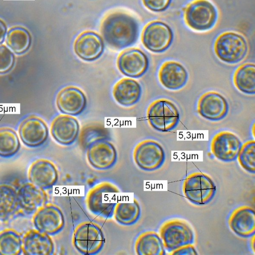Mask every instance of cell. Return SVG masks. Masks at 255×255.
Returning a JSON list of instances; mask_svg holds the SVG:
<instances>
[{"label": "cell", "mask_w": 255, "mask_h": 255, "mask_svg": "<svg viewBox=\"0 0 255 255\" xmlns=\"http://www.w3.org/2000/svg\"><path fill=\"white\" fill-rule=\"evenodd\" d=\"M102 33L111 47L123 49L134 44L138 35L136 21L129 15L115 12L109 15L102 25Z\"/></svg>", "instance_id": "cell-1"}, {"label": "cell", "mask_w": 255, "mask_h": 255, "mask_svg": "<svg viewBox=\"0 0 255 255\" xmlns=\"http://www.w3.org/2000/svg\"><path fill=\"white\" fill-rule=\"evenodd\" d=\"M118 192L119 190L113 184L101 182L89 191L86 199L87 207L95 215L105 219L111 218L117 203L114 197Z\"/></svg>", "instance_id": "cell-2"}, {"label": "cell", "mask_w": 255, "mask_h": 255, "mask_svg": "<svg viewBox=\"0 0 255 255\" xmlns=\"http://www.w3.org/2000/svg\"><path fill=\"white\" fill-rule=\"evenodd\" d=\"M147 119L150 126L160 132L174 129L180 121L178 108L172 101L166 99L154 101L148 107Z\"/></svg>", "instance_id": "cell-3"}, {"label": "cell", "mask_w": 255, "mask_h": 255, "mask_svg": "<svg viewBox=\"0 0 255 255\" xmlns=\"http://www.w3.org/2000/svg\"><path fill=\"white\" fill-rule=\"evenodd\" d=\"M214 50L218 58L228 64H236L243 60L248 51L245 38L234 32H225L216 39Z\"/></svg>", "instance_id": "cell-4"}, {"label": "cell", "mask_w": 255, "mask_h": 255, "mask_svg": "<svg viewBox=\"0 0 255 255\" xmlns=\"http://www.w3.org/2000/svg\"><path fill=\"white\" fill-rule=\"evenodd\" d=\"M105 243L101 227L95 223L86 221L75 229L73 244L76 250L83 255H94L103 249Z\"/></svg>", "instance_id": "cell-5"}, {"label": "cell", "mask_w": 255, "mask_h": 255, "mask_svg": "<svg viewBox=\"0 0 255 255\" xmlns=\"http://www.w3.org/2000/svg\"><path fill=\"white\" fill-rule=\"evenodd\" d=\"M159 232L164 249L168 252L194 243L195 236L192 228L186 221L180 219L165 221L161 226Z\"/></svg>", "instance_id": "cell-6"}, {"label": "cell", "mask_w": 255, "mask_h": 255, "mask_svg": "<svg viewBox=\"0 0 255 255\" xmlns=\"http://www.w3.org/2000/svg\"><path fill=\"white\" fill-rule=\"evenodd\" d=\"M216 187L212 179L207 174L196 172L190 174L183 184L185 197L197 205H204L214 198Z\"/></svg>", "instance_id": "cell-7"}, {"label": "cell", "mask_w": 255, "mask_h": 255, "mask_svg": "<svg viewBox=\"0 0 255 255\" xmlns=\"http://www.w3.org/2000/svg\"><path fill=\"white\" fill-rule=\"evenodd\" d=\"M184 18L186 24L192 29L205 31L215 25L217 12L209 0H194L185 8Z\"/></svg>", "instance_id": "cell-8"}, {"label": "cell", "mask_w": 255, "mask_h": 255, "mask_svg": "<svg viewBox=\"0 0 255 255\" xmlns=\"http://www.w3.org/2000/svg\"><path fill=\"white\" fill-rule=\"evenodd\" d=\"M133 159L141 169L152 171L160 168L165 160V153L162 146L152 139L144 140L135 147Z\"/></svg>", "instance_id": "cell-9"}, {"label": "cell", "mask_w": 255, "mask_h": 255, "mask_svg": "<svg viewBox=\"0 0 255 255\" xmlns=\"http://www.w3.org/2000/svg\"><path fill=\"white\" fill-rule=\"evenodd\" d=\"M173 34L166 23L155 21L149 23L144 28L142 41L144 46L154 53H162L168 49L172 44Z\"/></svg>", "instance_id": "cell-10"}, {"label": "cell", "mask_w": 255, "mask_h": 255, "mask_svg": "<svg viewBox=\"0 0 255 255\" xmlns=\"http://www.w3.org/2000/svg\"><path fill=\"white\" fill-rule=\"evenodd\" d=\"M33 215V223L35 229L50 236L59 233L65 226L64 214L55 204L47 203Z\"/></svg>", "instance_id": "cell-11"}, {"label": "cell", "mask_w": 255, "mask_h": 255, "mask_svg": "<svg viewBox=\"0 0 255 255\" xmlns=\"http://www.w3.org/2000/svg\"><path fill=\"white\" fill-rule=\"evenodd\" d=\"M86 149L87 160L95 169H108L112 167L117 160V152L114 145L105 138L91 142Z\"/></svg>", "instance_id": "cell-12"}, {"label": "cell", "mask_w": 255, "mask_h": 255, "mask_svg": "<svg viewBox=\"0 0 255 255\" xmlns=\"http://www.w3.org/2000/svg\"><path fill=\"white\" fill-rule=\"evenodd\" d=\"M197 112L203 118L213 122L224 119L228 115L229 107L226 99L220 93L209 91L199 98Z\"/></svg>", "instance_id": "cell-13"}, {"label": "cell", "mask_w": 255, "mask_h": 255, "mask_svg": "<svg viewBox=\"0 0 255 255\" xmlns=\"http://www.w3.org/2000/svg\"><path fill=\"white\" fill-rule=\"evenodd\" d=\"M242 143L238 136L228 131L216 133L211 142V150L219 160L232 162L237 159Z\"/></svg>", "instance_id": "cell-14"}, {"label": "cell", "mask_w": 255, "mask_h": 255, "mask_svg": "<svg viewBox=\"0 0 255 255\" xmlns=\"http://www.w3.org/2000/svg\"><path fill=\"white\" fill-rule=\"evenodd\" d=\"M17 197L21 215H33L48 202L45 190L29 182L24 183L17 189Z\"/></svg>", "instance_id": "cell-15"}, {"label": "cell", "mask_w": 255, "mask_h": 255, "mask_svg": "<svg viewBox=\"0 0 255 255\" xmlns=\"http://www.w3.org/2000/svg\"><path fill=\"white\" fill-rule=\"evenodd\" d=\"M117 67L124 75L137 78L143 75L149 67V60L141 50L131 48L123 52L117 59Z\"/></svg>", "instance_id": "cell-16"}, {"label": "cell", "mask_w": 255, "mask_h": 255, "mask_svg": "<svg viewBox=\"0 0 255 255\" xmlns=\"http://www.w3.org/2000/svg\"><path fill=\"white\" fill-rule=\"evenodd\" d=\"M19 134L27 146L36 147L43 144L48 136V129L44 121L35 116H31L20 124Z\"/></svg>", "instance_id": "cell-17"}, {"label": "cell", "mask_w": 255, "mask_h": 255, "mask_svg": "<svg viewBox=\"0 0 255 255\" xmlns=\"http://www.w3.org/2000/svg\"><path fill=\"white\" fill-rule=\"evenodd\" d=\"M158 77L160 83L164 88L171 91H177L182 89L187 83L188 73L180 63L168 60L160 66Z\"/></svg>", "instance_id": "cell-18"}, {"label": "cell", "mask_w": 255, "mask_h": 255, "mask_svg": "<svg viewBox=\"0 0 255 255\" xmlns=\"http://www.w3.org/2000/svg\"><path fill=\"white\" fill-rule=\"evenodd\" d=\"M58 110L70 116L80 114L85 109L87 99L84 93L78 88L68 86L58 94L56 100Z\"/></svg>", "instance_id": "cell-19"}, {"label": "cell", "mask_w": 255, "mask_h": 255, "mask_svg": "<svg viewBox=\"0 0 255 255\" xmlns=\"http://www.w3.org/2000/svg\"><path fill=\"white\" fill-rule=\"evenodd\" d=\"M28 175L31 183L44 190L51 188L58 179L56 166L51 161L45 159L34 161L29 168Z\"/></svg>", "instance_id": "cell-20"}, {"label": "cell", "mask_w": 255, "mask_h": 255, "mask_svg": "<svg viewBox=\"0 0 255 255\" xmlns=\"http://www.w3.org/2000/svg\"><path fill=\"white\" fill-rule=\"evenodd\" d=\"M231 230L242 238L253 237L255 233V214L254 209L248 206L234 209L228 219Z\"/></svg>", "instance_id": "cell-21"}, {"label": "cell", "mask_w": 255, "mask_h": 255, "mask_svg": "<svg viewBox=\"0 0 255 255\" xmlns=\"http://www.w3.org/2000/svg\"><path fill=\"white\" fill-rule=\"evenodd\" d=\"M79 131L78 120L71 116L60 115L56 117L51 125L50 132L53 138L59 143L69 145L77 138Z\"/></svg>", "instance_id": "cell-22"}, {"label": "cell", "mask_w": 255, "mask_h": 255, "mask_svg": "<svg viewBox=\"0 0 255 255\" xmlns=\"http://www.w3.org/2000/svg\"><path fill=\"white\" fill-rule=\"evenodd\" d=\"M22 252L25 255H52L54 243L50 235L36 229L27 231L22 239Z\"/></svg>", "instance_id": "cell-23"}, {"label": "cell", "mask_w": 255, "mask_h": 255, "mask_svg": "<svg viewBox=\"0 0 255 255\" xmlns=\"http://www.w3.org/2000/svg\"><path fill=\"white\" fill-rule=\"evenodd\" d=\"M104 45L102 38L97 33L88 31L81 34L74 44V51L81 59L92 61L100 57Z\"/></svg>", "instance_id": "cell-24"}, {"label": "cell", "mask_w": 255, "mask_h": 255, "mask_svg": "<svg viewBox=\"0 0 255 255\" xmlns=\"http://www.w3.org/2000/svg\"><path fill=\"white\" fill-rule=\"evenodd\" d=\"M142 88L140 84L130 78H124L115 85L113 95L120 105L128 107L136 104L140 99Z\"/></svg>", "instance_id": "cell-25"}, {"label": "cell", "mask_w": 255, "mask_h": 255, "mask_svg": "<svg viewBox=\"0 0 255 255\" xmlns=\"http://www.w3.org/2000/svg\"><path fill=\"white\" fill-rule=\"evenodd\" d=\"M20 215L17 190L7 184H0V220L6 222Z\"/></svg>", "instance_id": "cell-26"}, {"label": "cell", "mask_w": 255, "mask_h": 255, "mask_svg": "<svg viewBox=\"0 0 255 255\" xmlns=\"http://www.w3.org/2000/svg\"><path fill=\"white\" fill-rule=\"evenodd\" d=\"M135 251L138 255H164L165 251L159 235L154 231H146L136 239Z\"/></svg>", "instance_id": "cell-27"}, {"label": "cell", "mask_w": 255, "mask_h": 255, "mask_svg": "<svg viewBox=\"0 0 255 255\" xmlns=\"http://www.w3.org/2000/svg\"><path fill=\"white\" fill-rule=\"evenodd\" d=\"M233 82L236 88L249 95L255 94V65L246 63L239 66L233 75Z\"/></svg>", "instance_id": "cell-28"}, {"label": "cell", "mask_w": 255, "mask_h": 255, "mask_svg": "<svg viewBox=\"0 0 255 255\" xmlns=\"http://www.w3.org/2000/svg\"><path fill=\"white\" fill-rule=\"evenodd\" d=\"M141 210L138 201L134 199L131 202H117L114 211L115 220L123 225H131L139 219Z\"/></svg>", "instance_id": "cell-29"}, {"label": "cell", "mask_w": 255, "mask_h": 255, "mask_svg": "<svg viewBox=\"0 0 255 255\" xmlns=\"http://www.w3.org/2000/svg\"><path fill=\"white\" fill-rule=\"evenodd\" d=\"M6 43L13 53L20 55L29 49L31 44V37L24 28L15 27L10 29L7 33Z\"/></svg>", "instance_id": "cell-30"}, {"label": "cell", "mask_w": 255, "mask_h": 255, "mask_svg": "<svg viewBox=\"0 0 255 255\" xmlns=\"http://www.w3.org/2000/svg\"><path fill=\"white\" fill-rule=\"evenodd\" d=\"M22 238L16 231L5 229L0 232V255H19L22 252Z\"/></svg>", "instance_id": "cell-31"}, {"label": "cell", "mask_w": 255, "mask_h": 255, "mask_svg": "<svg viewBox=\"0 0 255 255\" xmlns=\"http://www.w3.org/2000/svg\"><path fill=\"white\" fill-rule=\"evenodd\" d=\"M20 144L18 135L12 128H0V156L10 157L19 150Z\"/></svg>", "instance_id": "cell-32"}, {"label": "cell", "mask_w": 255, "mask_h": 255, "mask_svg": "<svg viewBox=\"0 0 255 255\" xmlns=\"http://www.w3.org/2000/svg\"><path fill=\"white\" fill-rule=\"evenodd\" d=\"M242 167L247 172L255 173V141L248 140L243 144L240 149L237 158Z\"/></svg>", "instance_id": "cell-33"}, {"label": "cell", "mask_w": 255, "mask_h": 255, "mask_svg": "<svg viewBox=\"0 0 255 255\" xmlns=\"http://www.w3.org/2000/svg\"><path fill=\"white\" fill-rule=\"evenodd\" d=\"M101 138L106 139V129L104 127L98 125L84 127L80 136L81 144L86 147L91 142Z\"/></svg>", "instance_id": "cell-34"}, {"label": "cell", "mask_w": 255, "mask_h": 255, "mask_svg": "<svg viewBox=\"0 0 255 255\" xmlns=\"http://www.w3.org/2000/svg\"><path fill=\"white\" fill-rule=\"evenodd\" d=\"M14 63L13 53L4 45H0V74L10 71L13 67Z\"/></svg>", "instance_id": "cell-35"}, {"label": "cell", "mask_w": 255, "mask_h": 255, "mask_svg": "<svg viewBox=\"0 0 255 255\" xmlns=\"http://www.w3.org/2000/svg\"><path fill=\"white\" fill-rule=\"evenodd\" d=\"M171 0H143L145 6L151 11L161 12L166 9Z\"/></svg>", "instance_id": "cell-36"}, {"label": "cell", "mask_w": 255, "mask_h": 255, "mask_svg": "<svg viewBox=\"0 0 255 255\" xmlns=\"http://www.w3.org/2000/svg\"><path fill=\"white\" fill-rule=\"evenodd\" d=\"M171 255H195L198 253L192 244H188L180 247L171 252Z\"/></svg>", "instance_id": "cell-37"}, {"label": "cell", "mask_w": 255, "mask_h": 255, "mask_svg": "<svg viewBox=\"0 0 255 255\" xmlns=\"http://www.w3.org/2000/svg\"><path fill=\"white\" fill-rule=\"evenodd\" d=\"M6 31V28L5 25L1 20H0V44L3 41Z\"/></svg>", "instance_id": "cell-38"}, {"label": "cell", "mask_w": 255, "mask_h": 255, "mask_svg": "<svg viewBox=\"0 0 255 255\" xmlns=\"http://www.w3.org/2000/svg\"><path fill=\"white\" fill-rule=\"evenodd\" d=\"M253 245H254V241L253 242ZM253 251H254V246H253Z\"/></svg>", "instance_id": "cell-39"}]
</instances>
